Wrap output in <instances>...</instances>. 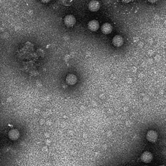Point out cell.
I'll return each mask as SVG.
<instances>
[{
  "mask_svg": "<svg viewBox=\"0 0 166 166\" xmlns=\"http://www.w3.org/2000/svg\"><path fill=\"white\" fill-rule=\"evenodd\" d=\"M101 31L103 32V33L104 34H109L112 32V25H110V24H108V23H106V24H104L101 27Z\"/></svg>",
  "mask_w": 166,
  "mask_h": 166,
  "instance_id": "cell-9",
  "label": "cell"
},
{
  "mask_svg": "<svg viewBox=\"0 0 166 166\" xmlns=\"http://www.w3.org/2000/svg\"><path fill=\"white\" fill-rule=\"evenodd\" d=\"M160 166H165V165H160Z\"/></svg>",
  "mask_w": 166,
  "mask_h": 166,
  "instance_id": "cell-13",
  "label": "cell"
},
{
  "mask_svg": "<svg viewBox=\"0 0 166 166\" xmlns=\"http://www.w3.org/2000/svg\"><path fill=\"white\" fill-rule=\"evenodd\" d=\"M122 1H123V2L124 3H129L132 1V0H122Z\"/></svg>",
  "mask_w": 166,
  "mask_h": 166,
  "instance_id": "cell-11",
  "label": "cell"
},
{
  "mask_svg": "<svg viewBox=\"0 0 166 166\" xmlns=\"http://www.w3.org/2000/svg\"><path fill=\"white\" fill-rule=\"evenodd\" d=\"M113 45L116 47H120L123 43V39L121 36H116L113 38Z\"/></svg>",
  "mask_w": 166,
  "mask_h": 166,
  "instance_id": "cell-7",
  "label": "cell"
},
{
  "mask_svg": "<svg viewBox=\"0 0 166 166\" xmlns=\"http://www.w3.org/2000/svg\"><path fill=\"white\" fill-rule=\"evenodd\" d=\"M77 78L76 75L74 74H69L67 75L66 78V83L69 84V85H74L75 83H77Z\"/></svg>",
  "mask_w": 166,
  "mask_h": 166,
  "instance_id": "cell-6",
  "label": "cell"
},
{
  "mask_svg": "<svg viewBox=\"0 0 166 166\" xmlns=\"http://www.w3.org/2000/svg\"><path fill=\"white\" fill-rule=\"evenodd\" d=\"M75 18L72 15H67L64 18V24L67 27H72L75 24Z\"/></svg>",
  "mask_w": 166,
  "mask_h": 166,
  "instance_id": "cell-3",
  "label": "cell"
},
{
  "mask_svg": "<svg viewBox=\"0 0 166 166\" xmlns=\"http://www.w3.org/2000/svg\"><path fill=\"white\" fill-rule=\"evenodd\" d=\"M141 160L144 163H149L153 160V154L148 151H145L144 153H142L141 156Z\"/></svg>",
  "mask_w": 166,
  "mask_h": 166,
  "instance_id": "cell-2",
  "label": "cell"
},
{
  "mask_svg": "<svg viewBox=\"0 0 166 166\" xmlns=\"http://www.w3.org/2000/svg\"><path fill=\"white\" fill-rule=\"evenodd\" d=\"M49 1H50V0H41V1L42 2H43V3H48Z\"/></svg>",
  "mask_w": 166,
  "mask_h": 166,
  "instance_id": "cell-12",
  "label": "cell"
},
{
  "mask_svg": "<svg viewBox=\"0 0 166 166\" xmlns=\"http://www.w3.org/2000/svg\"><path fill=\"white\" fill-rule=\"evenodd\" d=\"M88 28L90 31H96L99 28V24L96 20H92L88 23Z\"/></svg>",
  "mask_w": 166,
  "mask_h": 166,
  "instance_id": "cell-8",
  "label": "cell"
},
{
  "mask_svg": "<svg viewBox=\"0 0 166 166\" xmlns=\"http://www.w3.org/2000/svg\"><path fill=\"white\" fill-rule=\"evenodd\" d=\"M20 137V132L17 129H12L8 132V138L11 140H17Z\"/></svg>",
  "mask_w": 166,
  "mask_h": 166,
  "instance_id": "cell-5",
  "label": "cell"
},
{
  "mask_svg": "<svg viewBox=\"0 0 166 166\" xmlns=\"http://www.w3.org/2000/svg\"><path fill=\"white\" fill-rule=\"evenodd\" d=\"M144 166H148V165H144Z\"/></svg>",
  "mask_w": 166,
  "mask_h": 166,
  "instance_id": "cell-14",
  "label": "cell"
},
{
  "mask_svg": "<svg viewBox=\"0 0 166 166\" xmlns=\"http://www.w3.org/2000/svg\"><path fill=\"white\" fill-rule=\"evenodd\" d=\"M100 4L97 1L95 0H93V1H90L88 4V8L89 9L92 11V12H95L99 9Z\"/></svg>",
  "mask_w": 166,
  "mask_h": 166,
  "instance_id": "cell-4",
  "label": "cell"
},
{
  "mask_svg": "<svg viewBox=\"0 0 166 166\" xmlns=\"http://www.w3.org/2000/svg\"><path fill=\"white\" fill-rule=\"evenodd\" d=\"M146 138L148 141H150L151 143H154L157 140V138H158V134H157L155 130H151L149 131H148V132L147 133Z\"/></svg>",
  "mask_w": 166,
  "mask_h": 166,
  "instance_id": "cell-1",
  "label": "cell"
},
{
  "mask_svg": "<svg viewBox=\"0 0 166 166\" xmlns=\"http://www.w3.org/2000/svg\"><path fill=\"white\" fill-rule=\"evenodd\" d=\"M148 1H149L150 3H152V4H153V3H155L158 0H148Z\"/></svg>",
  "mask_w": 166,
  "mask_h": 166,
  "instance_id": "cell-10",
  "label": "cell"
}]
</instances>
